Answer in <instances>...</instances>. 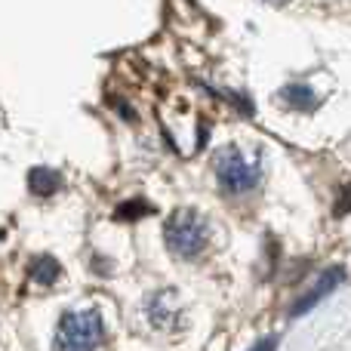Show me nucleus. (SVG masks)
<instances>
[{
	"label": "nucleus",
	"mask_w": 351,
	"mask_h": 351,
	"mask_svg": "<svg viewBox=\"0 0 351 351\" xmlns=\"http://www.w3.org/2000/svg\"><path fill=\"white\" fill-rule=\"evenodd\" d=\"M213 170H216V179H219V185H222V191H228V194H250V191H256L262 182V160L237 145L222 148V152L216 154Z\"/></svg>",
	"instance_id": "nucleus-1"
},
{
	"label": "nucleus",
	"mask_w": 351,
	"mask_h": 351,
	"mask_svg": "<svg viewBox=\"0 0 351 351\" xmlns=\"http://www.w3.org/2000/svg\"><path fill=\"white\" fill-rule=\"evenodd\" d=\"M108 339L105 321L96 308H74L65 311L56 324L53 346L56 348H99Z\"/></svg>",
	"instance_id": "nucleus-2"
},
{
	"label": "nucleus",
	"mask_w": 351,
	"mask_h": 351,
	"mask_svg": "<svg viewBox=\"0 0 351 351\" xmlns=\"http://www.w3.org/2000/svg\"><path fill=\"white\" fill-rule=\"evenodd\" d=\"M167 250L176 259H197L210 243V228H206L204 216L194 210H179L167 222Z\"/></svg>",
	"instance_id": "nucleus-3"
},
{
	"label": "nucleus",
	"mask_w": 351,
	"mask_h": 351,
	"mask_svg": "<svg viewBox=\"0 0 351 351\" xmlns=\"http://www.w3.org/2000/svg\"><path fill=\"white\" fill-rule=\"evenodd\" d=\"M145 317L154 330H176L182 317V305L170 290H160L145 302Z\"/></svg>",
	"instance_id": "nucleus-4"
},
{
	"label": "nucleus",
	"mask_w": 351,
	"mask_h": 351,
	"mask_svg": "<svg viewBox=\"0 0 351 351\" xmlns=\"http://www.w3.org/2000/svg\"><path fill=\"white\" fill-rule=\"evenodd\" d=\"M339 280H342V268H330V271H324L321 278H317L315 284L308 287V293L296 299V305H293V308H290V315H293V317H302V315H308V311L315 308V305H321L324 299H327L330 293H333L336 287H339Z\"/></svg>",
	"instance_id": "nucleus-5"
},
{
	"label": "nucleus",
	"mask_w": 351,
	"mask_h": 351,
	"mask_svg": "<svg viewBox=\"0 0 351 351\" xmlns=\"http://www.w3.org/2000/svg\"><path fill=\"white\" fill-rule=\"evenodd\" d=\"M28 185H31V194H37V197H53L62 188V176L49 170V167H37L28 176Z\"/></svg>",
	"instance_id": "nucleus-6"
},
{
	"label": "nucleus",
	"mask_w": 351,
	"mask_h": 351,
	"mask_svg": "<svg viewBox=\"0 0 351 351\" xmlns=\"http://www.w3.org/2000/svg\"><path fill=\"white\" fill-rule=\"evenodd\" d=\"M59 278H62V265L53 256H37V259L31 262V280H34V284L53 287Z\"/></svg>",
	"instance_id": "nucleus-7"
},
{
	"label": "nucleus",
	"mask_w": 351,
	"mask_h": 351,
	"mask_svg": "<svg viewBox=\"0 0 351 351\" xmlns=\"http://www.w3.org/2000/svg\"><path fill=\"white\" fill-rule=\"evenodd\" d=\"M280 99H284V102H290L293 108H302V111H315V105H317V96L305 84L284 86V90H280Z\"/></svg>",
	"instance_id": "nucleus-8"
}]
</instances>
